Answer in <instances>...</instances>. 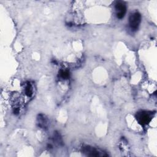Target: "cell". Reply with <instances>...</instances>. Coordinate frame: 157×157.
<instances>
[{"mask_svg": "<svg viewBox=\"0 0 157 157\" xmlns=\"http://www.w3.org/2000/svg\"><path fill=\"white\" fill-rule=\"evenodd\" d=\"M141 21V15L140 14L136 12L132 13L129 18V23L131 28L132 30H136L137 29L139 24Z\"/></svg>", "mask_w": 157, "mask_h": 157, "instance_id": "1", "label": "cell"}, {"mask_svg": "<svg viewBox=\"0 0 157 157\" xmlns=\"http://www.w3.org/2000/svg\"><path fill=\"white\" fill-rule=\"evenodd\" d=\"M136 118L138 122L142 124H147L151 120V116L150 113L145 111H141L136 114Z\"/></svg>", "mask_w": 157, "mask_h": 157, "instance_id": "2", "label": "cell"}, {"mask_svg": "<svg viewBox=\"0 0 157 157\" xmlns=\"http://www.w3.org/2000/svg\"><path fill=\"white\" fill-rule=\"evenodd\" d=\"M115 10L117 12V17L119 19L124 17L126 12V4L122 1H118L115 4Z\"/></svg>", "mask_w": 157, "mask_h": 157, "instance_id": "3", "label": "cell"}, {"mask_svg": "<svg viewBox=\"0 0 157 157\" xmlns=\"http://www.w3.org/2000/svg\"><path fill=\"white\" fill-rule=\"evenodd\" d=\"M84 153H85L88 156H106L105 155H103L102 153L101 154V152H99V150L97 149L90 147V146H85L83 147L82 149Z\"/></svg>", "mask_w": 157, "mask_h": 157, "instance_id": "4", "label": "cell"}, {"mask_svg": "<svg viewBox=\"0 0 157 157\" xmlns=\"http://www.w3.org/2000/svg\"><path fill=\"white\" fill-rule=\"evenodd\" d=\"M25 91V94L27 96L31 97L32 96V94H33V87H32V86L30 83H28L26 85Z\"/></svg>", "mask_w": 157, "mask_h": 157, "instance_id": "5", "label": "cell"}, {"mask_svg": "<svg viewBox=\"0 0 157 157\" xmlns=\"http://www.w3.org/2000/svg\"><path fill=\"white\" fill-rule=\"evenodd\" d=\"M59 75L63 78H67L69 76V72L67 70H61L59 72Z\"/></svg>", "mask_w": 157, "mask_h": 157, "instance_id": "6", "label": "cell"}]
</instances>
